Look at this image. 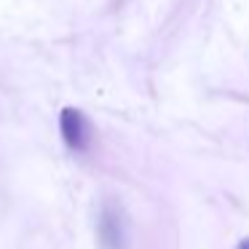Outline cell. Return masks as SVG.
<instances>
[{"label": "cell", "mask_w": 249, "mask_h": 249, "mask_svg": "<svg viewBox=\"0 0 249 249\" xmlns=\"http://www.w3.org/2000/svg\"><path fill=\"white\" fill-rule=\"evenodd\" d=\"M238 249H249V238H247V241H241V244H238Z\"/></svg>", "instance_id": "cell-3"}, {"label": "cell", "mask_w": 249, "mask_h": 249, "mask_svg": "<svg viewBox=\"0 0 249 249\" xmlns=\"http://www.w3.org/2000/svg\"><path fill=\"white\" fill-rule=\"evenodd\" d=\"M99 238H102L105 249H124L126 244V228L121 209L115 206H105L102 217H99Z\"/></svg>", "instance_id": "cell-2"}, {"label": "cell", "mask_w": 249, "mask_h": 249, "mask_svg": "<svg viewBox=\"0 0 249 249\" xmlns=\"http://www.w3.org/2000/svg\"><path fill=\"white\" fill-rule=\"evenodd\" d=\"M59 134L65 140V145L75 153H86L91 145V121L81 113L78 107H65L59 113Z\"/></svg>", "instance_id": "cell-1"}]
</instances>
